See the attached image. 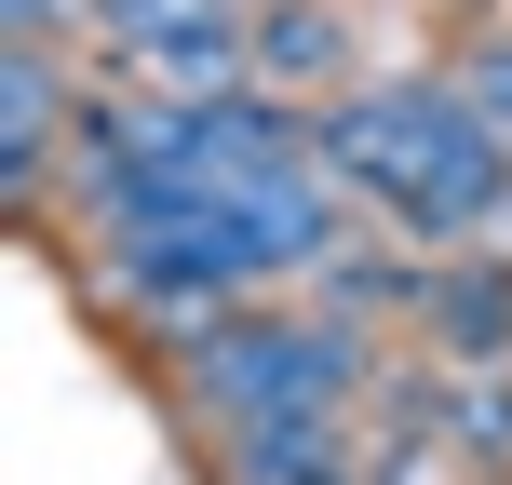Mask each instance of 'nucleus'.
<instances>
[{
	"instance_id": "f257e3e1",
	"label": "nucleus",
	"mask_w": 512,
	"mask_h": 485,
	"mask_svg": "<svg viewBox=\"0 0 512 485\" xmlns=\"http://www.w3.org/2000/svg\"><path fill=\"white\" fill-rule=\"evenodd\" d=\"M432 337H445V351H512V270L432 283Z\"/></svg>"
},
{
	"instance_id": "7ed1b4c3",
	"label": "nucleus",
	"mask_w": 512,
	"mask_h": 485,
	"mask_svg": "<svg viewBox=\"0 0 512 485\" xmlns=\"http://www.w3.org/2000/svg\"><path fill=\"white\" fill-rule=\"evenodd\" d=\"M486 108H499V122H512V54H499V68H486Z\"/></svg>"
},
{
	"instance_id": "f03ea898",
	"label": "nucleus",
	"mask_w": 512,
	"mask_h": 485,
	"mask_svg": "<svg viewBox=\"0 0 512 485\" xmlns=\"http://www.w3.org/2000/svg\"><path fill=\"white\" fill-rule=\"evenodd\" d=\"M256 54H270V68H324V54H337V27H324V14H283Z\"/></svg>"
}]
</instances>
